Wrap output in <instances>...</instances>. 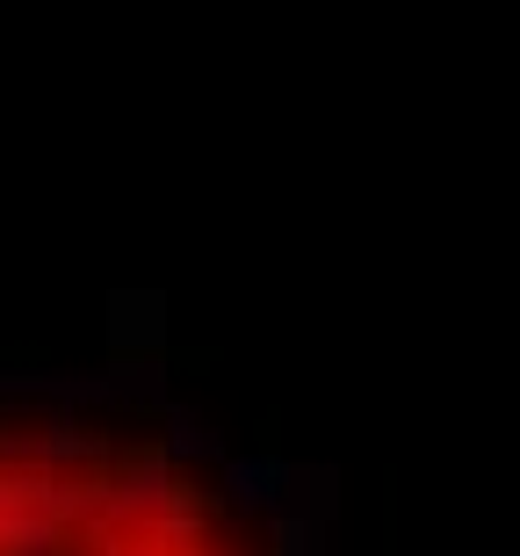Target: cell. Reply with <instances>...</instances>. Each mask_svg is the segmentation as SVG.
<instances>
[{"label":"cell","mask_w":520,"mask_h":556,"mask_svg":"<svg viewBox=\"0 0 520 556\" xmlns=\"http://www.w3.org/2000/svg\"><path fill=\"white\" fill-rule=\"evenodd\" d=\"M109 348H116V383H145V354L167 348V296H145V289H124L109 296Z\"/></svg>","instance_id":"obj_1"},{"label":"cell","mask_w":520,"mask_h":556,"mask_svg":"<svg viewBox=\"0 0 520 556\" xmlns=\"http://www.w3.org/2000/svg\"><path fill=\"white\" fill-rule=\"evenodd\" d=\"M326 535H333V528H318L296 498L268 514V556H326Z\"/></svg>","instance_id":"obj_2"}]
</instances>
